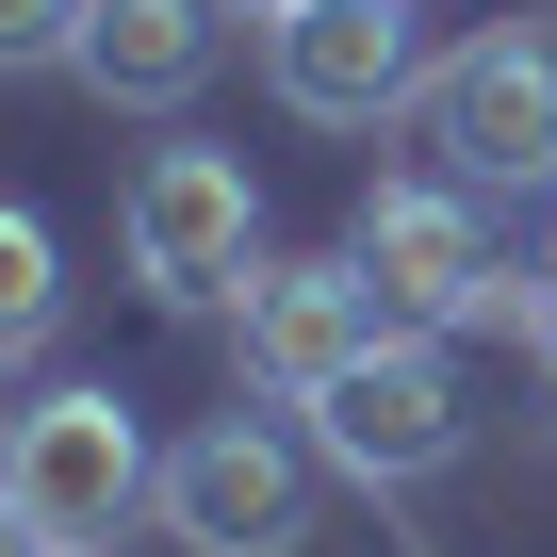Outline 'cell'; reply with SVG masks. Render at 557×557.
Listing matches in <instances>:
<instances>
[{
	"mask_svg": "<svg viewBox=\"0 0 557 557\" xmlns=\"http://www.w3.org/2000/svg\"><path fill=\"white\" fill-rule=\"evenodd\" d=\"M213 17H262V34H278V17H296V0H213Z\"/></svg>",
	"mask_w": 557,
	"mask_h": 557,
	"instance_id": "14",
	"label": "cell"
},
{
	"mask_svg": "<svg viewBox=\"0 0 557 557\" xmlns=\"http://www.w3.org/2000/svg\"><path fill=\"white\" fill-rule=\"evenodd\" d=\"M50 329H66V246H50L17 197H0V361H34Z\"/></svg>",
	"mask_w": 557,
	"mask_h": 557,
	"instance_id": "10",
	"label": "cell"
},
{
	"mask_svg": "<svg viewBox=\"0 0 557 557\" xmlns=\"http://www.w3.org/2000/svg\"><path fill=\"white\" fill-rule=\"evenodd\" d=\"M0 557H50V524H34V508H17V492H0Z\"/></svg>",
	"mask_w": 557,
	"mask_h": 557,
	"instance_id": "12",
	"label": "cell"
},
{
	"mask_svg": "<svg viewBox=\"0 0 557 557\" xmlns=\"http://www.w3.org/2000/svg\"><path fill=\"white\" fill-rule=\"evenodd\" d=\"M230 312H246V377H262V394H296V410H312V394H329L361 345H394L377 278H361L345 246H329V262H278V246H262V278H246Z\"/></svg>",
	"mask_w": 557,
	"mask_h": 557,
	"instance_id": "8",
	"label": "cell"
},
{
	"mask_svg": "<svg viewBox=\"0 0 557 557\" xmlns=\"http://www.w3.org/2000/svg\"><path fill=\"white\" fill-rule=\"evenodd\" d=\"M312 443H329L361 492H410V475H443V459H459V361H443L426 329L361 345V361L312 394Z\"/></svg>",
	"mask_w": 557,
	"mask_h": 557,
	"instance_id": "6",
	"label": "cell"
},
{
	"mask_svg": "<svg viewBox=\"0 0 557 557\" xmlns=\"http://www.w3.org/2000/svg\"><path fill=\"white\" fill-rule=\"evenodd\" d=\"M213 0H83V34H66V66H83V99H115V115H181L197 83H213Z\"/></svg>",
	"mask_w": 557,
	"mask_h": 557,
	"instance_id": "9",
	"label": "cell"
},
{
	"mask_svg": "<svg viewBox=\"0 0 557 557\" xmlns=\"http://www.w3.org/2000/svg\"><path fill=\"white\" fill-rule=\"evenodd\" d=\"M426 148H443V181H475V197H557V50L541 34H475L459 66H426Z\"/></svg>",
	"mask_w": 557,
	"mask_h": 557,
	"instance_id": "3",
	"label": "cell"
},
{
	"mask_svg": "<svg viewBox=\"0 0 557 557\" xmlns=\"http://www.w3.org/2000/svg\"><path fill=\"white\" fill-rule=\"evenodd\" d=\"M345 262L377 278V312L394 329H508V312H541V278L492 246V213H475V181H377L361 213H345Z\"/></svg>",
	"mask_w": 557,
	"mask_h": 557,
	"instance_id": "1",
	"label": "cell"
},
{
	"mask_svg": "<svg viewBox=\"0 0 557 557\" xmlns=\"http://www.w3.org/2000/svg\"><path fill=\"white\" fill-rule=\"evenodd\" d=\"M115 230H132V278H148V296H181V312H213V296H246V278H262V181H246L230 148H148Z\"/></svg>",
	"mask_w": 557,
	"mask_h": 557,
	"instance_id": "4",
	"label": "cell"
},
{
	"mask_svg": "<svg viewBox=\"0 0 557 557\" xmlns=\"http://www.w3.org/2000/svg\"><path fill=\"white\" fill-rule=\"evenodd\" d=\"M164 541L181 557H296L312 541V475H296V443H278L262 410H213L197 443H164Z\"/></svg>",
	"mask_w": 557,
	"mask_h": 557,
	"instance_id": "5",
	"label": "cell"
},
{
	"mask_svg": "<svg viewBox=\"0 0 557 557\" xmlns=\"http://www.w3.org/2000/svg\"><path fill=\"white\" fill-rule=\"evenodd\" d=\"M524 345H541V377H557V278H541V312H524Z\"/></svg>",
	"mask_w": 557,
	"mask_h": 557,
	"instance_id": "13",
	"label": "cell"
},
{
	"mask_svg": "<svg viewBox=\"0 0 557 557\" xmlns=\"http://www.w3.org/2000/svg\"><path fill=\"white\" fill-rule=\"evenodd\" d=\"M262 83L296 99L312 132L410 115V99H426V66H410V0H296V17L262 34Z\"/></svg>",
	"mask_w": 557,
	"mask_h": 557,
	"instance_id": "7",
	"label": "cell"
},
{
	"mask_svg": "<svg viewBox=\"0 0 557 557\" xmlns=\"http://www.w3.org/2000/svg\"><path fill=\"white\" fill-rule=\"evenodd\" d=\"M0 492L50 524V557H115V524L164 492V459H148V426H132L99 377H66V394H34V410H0Z\"/></svg>",
	"mask_w": 557,
	"mask_h": 557,
	"instance_id": "2",
	"label": "cell"
},
{
	"mask_svg": "<svg viewBox=\"0 0 557 557\" xmlns=\"http://www.w3.org/2000/svg\"><path fill=\"white\" fill-rule=\"evenodd\" d=\"M524 278H557V230H541V262H524Z\"/></svg>",
	"mask_w": 557,
	"mask_h": 557,
	"instance_id": "15",
	"label": "cell"
},
{
	"mask_svg": "<svg viewBox=\"0 0 557 557\" xmlns=\"http://www.w3.org/2000/svg\"><path fill=\"white\" fill-rule=\"evenodd\" d=\"M66 34H83V0H0V66H66Z\"/></svg>",
	"mask_w": 557,
	"mask_h": 557,
	"instance_id": "11",
	"label": "cell"
}]
</instances>
